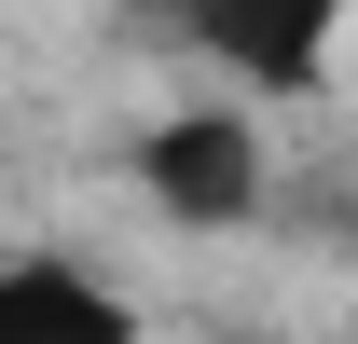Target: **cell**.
Returning <instances> with one entry per match:
<instances>
[{
  "label": "cell",
  "instance_id": "cell-1",
  "mask_svg": "<svg viewBox=\"0 0 358 344\" xmlns=\"http://www.w3.org/2000/svg\"><path fill=\"white\" fill-rule=\"evenodd\" d=\"M138 193L179 220V234H234V220H262L275 166H262V124L234 110V96H193L166 124L138 138Z\"/></svg>",
  "mask_w": 358,
  "mask_h": 344
},
{
  "label": "cell",
  "instance_id": "cell-2",
  "mask_svg": "<svg viewBox=\"0 0 358 344\" xmlns=\"http://www.w3.org/2000/svg\"><path fill=\"white\" fill-rule=\"evenodd\" d=\"M166 14H179V42L221 83H248V96H303L331 69V42H345V0H166Z\"/></svg>",
  "mask_w": 358,
  "mask_h": 344
},
{
  "label": "cell",
  "instance_id": "cell-3",
  "mask_svg": "<svg viewBox=\"0 0 358 344\" xmlns=\"http://www.w3.org/2000/svg\"><path fill=\"white\" fill-rule=\"evenodd\" d=\"M0 344H138V303L69 248H14L0 261Z\"/></svg>",
  "mask_w": 358,
  "mask_h": 344
}]
</instances>
